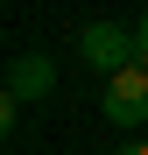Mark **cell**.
<instances>
[{
    "label": "cell",
    "mask_w": 148,
    "mask_h": 155,
    "mask_svg": "<svg viewBox=\"0 0 148 155\" xmlns=\"http://www.w3.org/2000/svg\"><path fill=\"white\" fill-rule=\"evenodd\" d=\"M78 57H85L99 78H120V71L141 64V35L120 28V21H85V28H78Z\"/></svg>",
    "instance_id": "cell-1"
},
{
    "label": "cell",
    "mask_w": 148,
    "mask_h": 155,
    "mask_svg": "<svg viewBox=\"0 0 148 155\" xmlns=\"http://www.w3.org/2000/svg\"><path fill=\"white\" fill-rule=\"evenodd\" d=\"M99 113H106L113 127H141L148 120V71L134 64V71L106 78V85H99Z\"/></svg>",
    "instance_id": "cell-2"
},
{
    "label": "cell",
    "mask_w": 148,
    "mask_h": 155,
    "mask_svg": "<svg viewBox=\"0 0 148 155\" xmlns=\"http://www.w3.org/2000/svg\"><path fill=\"white\" fill-rule=\"evenodd\" d=\"M49 92H57V64L42 49H28V57L7 64V106H28V99H49Z\"/></svg>",
    "instance_id": "cell-3"
},
{
    "label": "cell",
    "mask_w": 148,
    "mask_h": 155,
    "mask_svg": "<svg viewBox=\"0 0 148 155\" xmlns=\"http://www.w3.org/2000/svg\"><path fill=\"white\" fill-rule=\"evenodd\" d=\"M134 35H141V71H148V7H141V21H134Z\"/></svg>",
    "instance_id": "cell-4"
},
{
    "label": "cell",
    "mask_w": 148,
    "mask_h": 155,
    "mask_svg": "<svg viewBox=\"0 0 148 155\" xmlns=\"http://www.w3.org/2000/svg\"><path fill=\"white\" fill-rule=\"evenodd\" d=\"M113 155H148V141H127V148H113Z\"/></svg>",
    "instance_id": "cell-5"
}]
</instances>
